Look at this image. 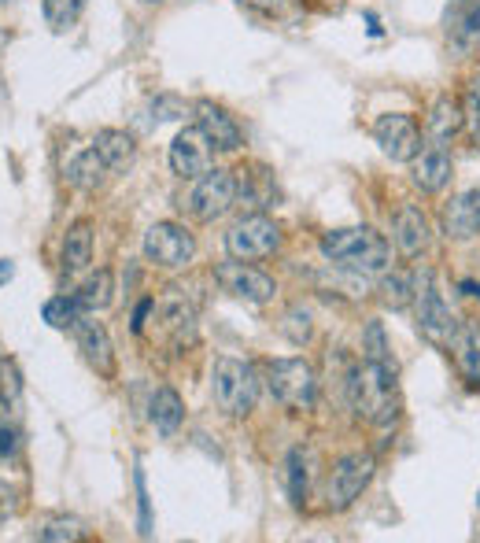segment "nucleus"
<instances>
[{"label":"nucleus","mask_w":480,"mask_h":543,"mask_svg":"<svg viewBox=\"0 0 480 543\" xmlns=\"http://www.w3.org/2000/svg\"><path fill=\"white\" fill-rule=\"evenodd\" d=\"M381 303L392 311L414 307V274H384L381 281Z\"/></svg>","instance_id":"393cba45"},{"label":"nucleus","mask_w":480,"mask_h":543,"mask_svg":"<svg viewBox=\"0 0 480 543\" xmlns=\"http://www.w3.org/2000/svg\"><path fill=\"white\" fill-rule=\"evenodd\" d=\"M285 477H288V499H292V507H303V499H307V455H303V447H292L288 451V462H285Z\"/></svg>","instance_id":"cd10ccee"},{"label":"nucleus","mask_w":480,"mask_h":543,"mask_svg":"<svg viewBox=\"0 0 480 543\" xmlns=\"http://www.w3.org/2000/svg\"><path fill=\"white\" fill-rule=\"evenodd\" d=\"M74 337H78V348H82L85 362H89L100 377L111 381V377H115V348H111V337H108V329H104V322L82 314L78 326H74Z\"/></svg>","instance_id":"4468645a"},{"label":"nucleus","mask_w":480,"mask_h":543,"mask_svg":"<svg viewBox=\"0 0 480 543\" xmlns=\"http://www.w3.org/2000/svg\"><path fill=\"white\" fill-rule=\"evenodd\" d=\"M192 111H196V126L211 137V145H215L218 152H237V148L244 145V130H240V122L233 119L226 108H218L215 100H200Z\"/></svg>","instance_id":"2eb2a0df"},{"label":"nucleus","mask_w":480,"mask_h":543,"mask_svg":"<svg viewBox=\"0 0 480 543\" xmlns=\"http://www.w3.org/2000/svg\"><path fill=\"white\" fill-rule=\"evenodd\" d=\"M185 100L178 97V93H159L156 100H152V115H156L159 122H170V119H185Z\"/></svg>","instance_id":"473e14b6"},{"label":"nucleus","mask_w":480,"mask_h":543,"mask_svg":"<svg viewBox=\"0 0 480 543\" xmlns=\"http://www.w3.org/2000/svg\"><path fill=\"white\" fill-rule=\"evenodd\" d=\"M96 156L108 163L111 174H122V170L133 167V159H137V141H133L126 130H100L96 133Z\"/></svg>","instance_id":"6ab92c4d"},{"label":"nucleus","mask_w":480,"mask_h":543,"mask_svg":"<svg viewBox=\"0 0 480 543\" xmlns=\"http://www.w3.org/2000/svg\"><path fill=\"white\" fill-rule=\"evenodd\" d=\"M373 470H377V462H373L370 451H351L336 462L333 473H329V488H325L329 510H348L366 492V484L373 481Z\"/></svg>","instance_id":"1a4fd4ad"},{"label":"nucleus","mask_w":480,"mask_h":543,"mask_svg":"<svg viewBox=\"0 0 480 543\" xmlns=\"http://www.w3.org/2000/svg\"><path fill=\"white\" fill-rule=\"evenodd\" d=\"M233 204H237V170L211 167L204 178H196L185 207L196 222H218Z\"/></svg>","instance_id":"423d86ee"},{"label":"nucleus","mask_w":480,"mask_h":543,"mask_svg":"<svg viewBox=\"0 0 480 543\" xmlns=\"http://www.w3.org/2000/svg\"><path fill=\"white\" fill-rule=\"evenodd\" d=\"M82 314H85L82 303L74 300V296H52V300L41 307V318H45L52 329H74Z\"/></svg>","instance_id":"a878e982"},{"label":"nucleus","mask_w":480,"mask_h":543,"mask_svg":"<svg viewBox=\"0 0 480 543\" xmlns=\"http://www.w3.org/2000/svg\"><path fill=\"white\" fill-rule=\"evenodd\" d=\"M15 278V263L12 259H0V285H8Z\"/></svg>","instance_id":"4c0bfd02"},{"label":"nucleus","mask_w":480,"mask_h":543,"mask_svg":"<svg viewBox=\"0 0 480 543\" xmlns=\"http://www.w3.org/2000/svg\"><path fill=\"white\" fill-rule=\"evenodd\" d=\"M170 170L185 181H196L204 178L211 163H215V145H211V137H207L200 126H185V130L170 141Z\"/></svg>","instance_id":"9b49d317"},{"label":"nucleus","mask_w":480,"mask_h":543,"mask_svg":"<svg viewBox=\"0 0 480 543\" xmlns=\"http://www.w3.org/2000/svg\"><path fill=\"white\" fill-rule=\"evenodd\" d=\"M477 507H480V495H477Z\"/></svg>","instance_id":"37998d69"},{"label":"nucleus","mask_w":480,"mask_h":543,"mask_svg":"<svg viewBox=\"0 0 480 543\" xmlns=\"http://www.w3.org/2000/svg\"><path fill=\"white\" fill-rule=\"evenodd\" d=\"M444 233L451 241L480 237V189H466L444 207Z\"/></svg>","instance_id":"a211bd4d"},{"label":"nucleus","mask_w":480,"mask_h":543,"mask_svg":"<svg viewBox=\"0 0 480 543\" xmlns=\"http://www.w3.org/2000/svg\"><path fill=\"white\" fill-rule=\"evenodd\" d=\"M462 111H466V130L480 122V74H473V82L466 85V97H462Z\"/></svg>","instance_id":"72a5a7b5"},{"label":"nucleus","mask_w":480,"mask_h":543,"mask_svg":"<svg viewBox=\"0 0 480 543\" xmlns=\"http://www.w3.org/2000/svg\"><path fill=\"white\" fill-rule=\"evenodd\" d=\"M82 536H85L82 521H74V518H52L45 529L37 532V540H45V543H74V540H82Z\"/></svg>","instance_id":"7c9ffc66"},{"label":"nucleus","mask_w":480,"mask_h":543,"mask_svg":"<svg viewBox=\"0 0 480 543\" xmlns=\"http://www.w3.org/2000/svg\"><path fill=\"white\" fill-rule=\"evenodd\" d=\"M432 241L429 218L418 204H399L396 215H392V244L403 259H418Z\"/></svg>","instance_id":"ddd939ff"},{"label":"nucleus","mask_w":480,"mask_h":543,"mask_svg":"<svg viewBox=\"0 0 480 543\" xmlns=\"http://www.w3.org/2000/svg\"><path fill=\"white\" fill-rule=\"evenodd\" d=\"M414 314H418V333L429 340L432 348H451L458 337V318L444 303V296L436 292L432 270H418L414 274Z\"/></svg>","instance_id":"20e7f679"},{"label":"nucleus","mask_w":480,"mask_h":543,"mask_svg":"<svg viewBox=\"0 0 480 543\" xmlns=\"http://www.w3.org/2000/svg\"><path fill=\"white\" fill-rule=\"evenodd\" d=\"M277 248H281V226L266 215H244L237 226L226 233L229 259H244V263H252V259L274 255Z\"/></svg>","instance_id":"6e6552de"},{"label":"nucleus","mask_w":480,"mask_h":543,"mask_svg":"<svg viewBox=\"0 0 480 543\" xmlns=\"http://www.w3.org/2000/svg\"><path fill=\"white\" fill-rule=\"evenodd\" d=\"M111 296H115V278H111V270H96L93 278H89L82 289L74 292V300L82 303L85 314L104 311V307L111 303Z\"/></svg>","instance_id":"b1692460"},{"label":"nucleus","mask_w":480,"mask_h":543,"mask_svg":"<svg viewBox=\"0 0 480 543\" xmlns=\"http://www.w3.org/2000/svg\"><path fill=\"white\" fill-rule=\"evenodd\" d=\"M23 392V377H19V366L15 362H0V407H12Z\"/></svg>","instance_id":"2f4dec72"},{"label":"nucleus","mask_w":480,"mask_h":543,"mask_svg":"<svg viewBox=\"0 0 480 543\" xmlns=\"http://www.w3.org/2000/svg\"><path fill=\"white\" fill-rule=\"evenodd\" d=\"M462 130H466V111H462V100H455V97H436V100H432L429 115H425V137H429V145L447 148Z\"/></svg>","instance_id":"f3484780"},{"label":"nucleus","mask_w":480,"mask_h":543,"mask_svg":"<svg viewBox=\"0 0 480 543\" xmlns=\"http://www.w3.org/2000/svg\"><path fill=\"white\" fill-rule=\"evenodd\" d=\"M148 311H156V300L137 303V311H133V333H141V329H144V318H148Z\"/></svg>","instance_id":"c9c22d12"},{"label":"nucleus","mask_w":480,"mask_h":543,"mask_svg":"<svg viewBox=\"0 0 480 543\" xmlns=\"http://www.w3.org/2000/svg\"><path fill=\"white\" fill-rule=\"evenodd\" d=\"M244 8H255V12H281V0H240Z\"/></svg>","instance_id":"e433bc0d"},{"label":"nucleus","mask_w":480,"mask_h":543,"mask_svg":"<svg viewBox=\"0 0 480 543\" xmlns=\"http://www.w3.org/2000/svg\"><path fill=\"white\" fill-rule=\"evenodd\" d=\"M455 37L462 49L480 45V0H469L466 8L455 15Z\"/></svg>","instance_id":"c756f323"},{"label":"nucleus","mask_w":480,"mask_h":543,"mask_svg":"<svg viewBox=\"0 0 480 543\" xmlns=\"http://www.w3.org/2000/svg\"><path fill=\"white\" fill-rule=\"evenodd\" d=\"M362 359L381 362V366H392V370H396V362H392V344H388L384 326L377 318H370L366 329H362Z\"/></svg>","instance_id":"bb28decb"},{"label":"nucleus","mask_w":480,"mask_h":543,"mask_svg":"<svg viewBox=\"0 0 480 543\" xmlns=\"http://www.w3.org/2000/svg\"><path fill=\"white\" fill-rule=\"evenodd\" d=\"M373 141L381 145V152L392 163H414L421 148V126L414 122V115H403V111H388V115H377L373 122Z\"/></svg>","instance_id":"9d476101"},{"label":"nucleus","mask_w":480,"mask_h":543,"mask_svg":"<svg viewBox=\"0 0 480 543\" xmlns=\"http://www.w3.org/2000/svg\"><path fill=\"white\" fill-rule=\"evenodd\" d=\"M211 396H215V407L226 418H244V414L255 411V399H259V377H255V366L244 359H215V370H211Z\"/></svg>","instance_id":"7ed1b4c3"},{"label":"nucleus","mask_w":480,"mask_h":543,"mask_svg":"<svg viewBox=\"0 0 480 543\" xmlns=\"http://www.w3.org/2000/svg\"><path fill=\"white\" fill-rule=\"evenodd\" d=\"M19 451V433L15 429H0V459H8Z\"/></svg>","instance_id":"f704fd0d"},{"label":"nucleus","mask_w":480,"mask_h":543,"mask_svg":"<svg viewBox=\"0 0 480 543\" xmlns=\"http://www.w3.org/2000/svg\"><path fill=\"white\" fill-rule=\"evenodd\" d=\"M451 348H455L458 374H462L466 388H480V329H473V326L458 329V337Z\"/></svg>","instance_id":"5701e85b"},{"label":"nucleus","mask_w":480,"mask_h":543,"mask_svg":"<svg viewBox=\"0 0 480 543\" xmlns=\"http://www.w3.org/2000/svg\"><path fill=\"white\" fill-rule=\"evenodd\" d=\"M148 418L156 425L159 436H174L185 422V403L174 388H159L156 396H152V407H148Z\"/></svg>","instance_id":"4be33fe9"},{"label":"nucleus","mask_w":480,"mask_h":543,"mask_svg":"<svg viewBox=\"0 0 480 543\" xmlns=\"http://www.w3.org/2000/svg\"><path fill=\"white\" fill-rule=\"evenodd\" d=\"M215 281L222 285V292L237 296V300H248V303H270L277 292V281L270 278V274H263V270H255L252 263H244V259L218 263Z\"/></svg>","instance_id":"f8f14e48"},{"label":"nucleus","mask_w":480,"mask_h":543,"mask_svg":"<svg viewBox=\"0 0 480 543\" xmlns=\"http://www.w3.org/2000/svg\"><path fill=\"white\" fill-rule=\"evenodd\" d=\"M67 185H74V189H82V193H93V189H100L104 185V174H111L108 163L96 156V148H85L82 156H74L71 163H67Z\"/></svg>","instance_id":"412c9836"},{"label":"nucleus","mask_w":480,"mask_h":543,"mask_svg":"<svg viewBox=\"0 0 480 543\" xmlns=\"http://www.w3.org/2000/svg\"><path fill=\"white\" fill-rule=\"evenodd\" d=\"M322 255L340 270L355 274H384L392 266V244L370 226H348V230H329L322 237Z\"/></svg>","instance_id":"f03ea898"},{"label":"nucleus","mask_w":480,"mask_h":543,"mask_svg":"<svg viewBox=\"0 0 480 543\" xmlns=\"http://www.w3.org/2000/svg\"><path fill=\"white\" fill-rule=\"evenodd\" d=\"M462 289H466V292H473V296H480V285H473V281H466V285H462Z\"/></svg>","instance_id":"ea45409f"},{"label":"nucleus","mask_w":480,"mask_h":543,"mask_svg":"<svg viewBox=\"0 0 480 543\" xmlns=\"http://www.w3.org/2000/svg\"><path fill=\"white\" fill-rule=\"evenodd\" d=\"M0 49H8V30L0 26Z\"/></svg>","instance_id":"a19ab883"},{"label":"nucleus","mask_w":480,"mask_h":543,"mask_svg":"<svg viewBox=\"0 0 480 543\" xmlns=\"http://www.w3.org/2000/svg\"><path fill=\"white\" fill-rule=\"evenodd\" d=\"M348 403L362 422L392 425L399 418L396 370H392V366H381V362L362 359L348 374Z\"/></svg>","instance_id":"f257e3e1"},{"label":"nucleus","mask_w":480,"mask_h":543,"mask_svg":"<svg viewBox=\"0 0 480 543\" xmlns=\"http://www.w3.org/2000/svg\"><path fill=\"white\" fill-rule=\"evenodd\" d=\"M89 263H93V226L89 222H74L71 230L63 233L60 266L63 274H82Z\"/></svg>","instance_id":"aec40b11"},{"label":"nucleus","mask_w":480,"mask_h":543,"mask_svg":"<svg viewBox=\"0 0 480 543\" xmlns=\"http://www.w3.org/2000/svg\"><path fill=\"white\" fill-rule=\"evenodd\" d=\"M85 12V0H45V23L52 30H71Z\"/></svg>","instance_id":"c85d7f7f"},{"label":"nucleus","mask_w":480,"mask_h":543,"mask_svg":"<svg viewBox=\"0 0 480 543\" xmlns=\"http://www.w3.org/2000/svg\"><path fill=\"white\" fill-rule=\"evenodd\" d=\"M451 174H455V163L447 156V148H440V145H425L418 156H414V163H410V178H414V185L429 196L444 193L447 185H451Z\"/></svg>","instance_id":"dca6fc26"},{"label":"nucleus","mask_w":480,"mask_h":543,"mask_svg":"<svg viewBox=\"0 0 480 543\" xmlns=\"http://www.w3.org/2000/svg\"><path fill=\"white\" fill-rule=\"evenodd\" d=\"M266 388L288 411H311L318 399V377L307 359H270L266 362Z\"/></svg>","instance_id":"39448f33"},{"label":"nucleus","mask_w":480,"mask_h":543,"mask_svg":"<svg viewBox=\"0 0 480 543\" xmlns=\"http://www.w3.org/2000/svg\"><path fill=\"white\" fill-rule=\"evenodd\" d=\"M466 4H469V0H451V8H455V12H462Z\"/></svg>","instance_id":"79ce46f5"},{"label":"nucleus","mask_w":480,"mask_h":543,"mask_svg":"<svg viewBox=\"0 0 480 543\" xmlns=\"http://www.w3.org/2000/svg\"><path fill=\"white\" fill-rule=\"evenodd\" d=\"M469 133H473V145L480 148V122H477V126H469Z\"/></svg>","instance_id":"58836bf2"},{"label":"nucleus","mask_w":480,"mask_h":543,"mask_svg":"<svg viewBox=\"0 0 480 543\" xmlns=\"http://www.w3.org/2000/svg\"><path fill=\"white\" fill-rule=\"evenodd\" d=\"M144 259L159 270H185L196 259V237L181 222H156L144 233Z\"/></svg>","instance_id":"0eeeda50"}]
</instances>
